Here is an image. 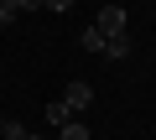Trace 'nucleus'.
<instances>
[{
  "label": "nucleus",
  "instance_id": "1",
  "mask_svg": "<svg viewBox=\"0 0 156 140\" xmlns=\"http://www.w3.org/2000/svg\"><path fill=\"white\" fill-rule=\"evenodd\" d=\"M62 104H68L73 114H83V109H94V83H83V78H73V83L62 88Z\"/></svg>",
  "mask_w": 156,
  "mask_h": 140
},
{
  "label": "nucleus",
  "instance_id": "6",
  "mask_svg": "<svg viewBox=\"0 0 156 140\" xmlns=\"http://www.w3.org/2000/svg\"><path fill=\"white\" fill-rule=\"evenodd\" d=\"M104 42H109V36H104V31L89 21V31H83V47H89V52H104Z\"/></svg>",
  "mask_w": 156,
  "mask_h": 140
},
{
  "label": "nucleus",
  "instance_id": "9",
  "mask_svg": "<svg viewBox=\"0 0 156 140\" xmlns=\"http://www.w3.org/2000/svg\"><path fill=\"white\" fill-rule=\"evenodd\" d=\"M42 5H47V11H57V16H62V11H73V5H78V0H42Z\"/></svg>",
  "mask_w": 156,
  "mask_h": 140
},
{
  "label": "nucleus",
  "instance_id": "4",
  "mask_svg": "<svg viewBox=\"0 0 156 140\" xmlns=\"http://www.w3.org/2000/svg\"><path fill=\"white\" fill-rule=\"evenodd\" d=\"M68 119H73V109H68L62 99H52V104H47V125H57V130H62Z\"/></svg>",
  "mask_w": 156,
  "mask_h": 140
},
{
  "label": "nucleus",
  "instance_id": "8",
  "mask_svg": "<svg viewBox=\"0 0 156 140\" xmlns=\"http://www.w3.org/2000/svg\"><path fill=\"white\" fill-rule=\"evenodd\" d=\"M11 21H16V0H0V31H5Z\"/></svg>",
  "mask_w": 156,
  "mask_h": 140
},
{
  "label": "nucleus",
  "instance_id": "10",
  "mask_svg": "<svg viewBox=\"0 0 156 140\" xmlns=\"http://www.w3.org/2000/svg\"><path fill=\"white\" fill-rule=\"evenodd\" d=\"M21 11H42V0H16V16Z\"/></svg>",
  "mask_w": 156,
  "mask_h": 140
},
{
  "label": "nucleus",
  "instance_id": "12",
  "mask_svg": "<svg viewBox=\"0 0 156 140\" xmlns=\"http://www.w3.org/2000/svg\"><path fill=\"white\" fill-rule=\"evenodd\" d=\"M0 36H5V31H0Z\"/></svg>",
  "mask_w": 156,
  "mask_h": 140
},
{
  "label": "nucleus",
  "instance_id": "3",
  "mask_svg": "<svg viewBox=\"0 0 156 140\" xmlns=\"http://www.w3.org/2000/svg\"><path fill=\"white\" fill-rule=\"evenodd\" d=\"M104 57H109V62H120V57H130V31H120V36H109V42H104Z\"/></svg>",
  "mask_w": 156,
  "mask_h": 140
},
{
  "label": "nucleus",
  "instance_id": "2",
  "mask_svg": "<svg viewBox=\"0 0 156 140\" xmlns=\"http://www.w3.org/2000/svg\"><path fill=\"white\" fill-rule=\"evenodd\" d=\"M94 26H99L104 36H120V31H125V5H99Z\"/></svg>",
  "mask_w": 156,
  "mask_h": 140
},
{
  "label": "nucleus",
  "instance_id": "5",
  "mask_svg": "<svg viewBox=\"0 0 156 140\" xmlns=\"http://www.w3.org/2000/svg\"><path fill=\"white\" fill-rule=\"evenodd\" d=\"M57 140H89V125H78V119H68V125L57 130Z\"/></svg>",
  "mask_w": 156,
  "mask_h": 140
},
{
  "label": "nucleus",
  "instance_id": "7",
  "mask_svg": "<svg viewBox=\"0 0 156 140\" xmlns=\"http://www.w3.org/2000/svg\"><path fill=\"white\" fill-rule=\"evenodd\" d=\"M0 140H26V125H16V119H0Z\"/></svg>",
  "mask_w": 156,
  "mask_h": 140
},
{
  "label": "nucleus",
  "instance_id": "11",
  "mask_svg": "<svg viewBox=\"0 0 156 140\" xmlns=\"http://www.w3.org/2000/svg\"><path fill=\"white\" fill-rule=\"evenodd\" d=\"M26 140H47V135H26Z\"/></svg>",
  "mask_w": 156,
  "mask_h": 140
}]
</instances>
